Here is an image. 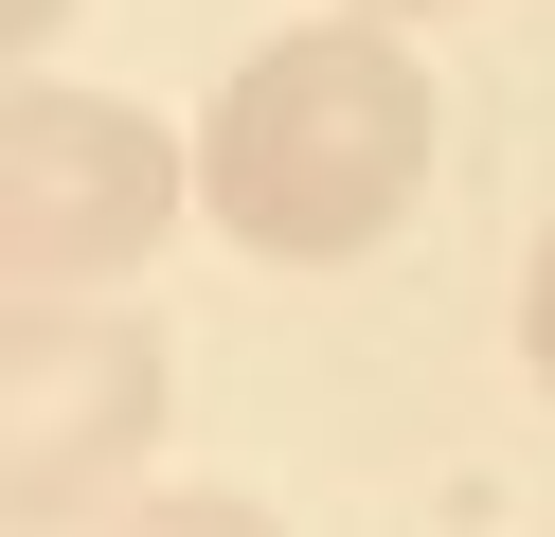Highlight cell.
Instances as JSON below:
<instances>
[{
    "label": "cell",
    "mask_w": 555,
    "mask_h": 537,
    "mask_svg": "<svg viewBox=\"0 0 555 537\" xmlns=\"http://www.w3.org/2000/svg\"><path fill=\"white\" fill-rule=\"evenodd\" d=\"M162 394L180 376H162L144 322H108L90 286H54V305L0 286V537H90L144 484Z\"/></svg>",
    "instance_id": "obj_2"
},
{
    "label": "cell",
    "mask_w": 555,
    "mask_h": 537,
    "mask_svg": "<svg viewBox=\"0 0 555 537\" xmlns=\"http://www.w3.org/2000/svg\"><path fill=\"white\" fill-rule=\"evenodd\" d=\"M412 179H430V72H412L376 18L269 36V54L216 90V126H197V197H216V233L269 251V269L376 251L412 215Z\"/></svg>",
    "instance_id": "obj_1"
},
{
    "label": "cell",
    "mask_w": 555,
    "mask_h": 537,
    "mask_svg": "<svg viewBox=\"0 0 555 537\" xmlns=\"http://www.w3.org/2000/svg\"><path fill=\"white\" fill-rule=\"evenodd\" d=\"M180 233V143L108 90H0V286H108Z\"/></svg>",
    "instance_id": "obj_3"
},
{
    "label": "cell",
    "mask_w": 555,
    "mask_h": 537,
    "mask_svg": "<svg viewBox=\"0 0 555 537\" xmlns=\"http://www.w3.org/2000/svg\"><path fill=\"white\" fill-rule=\"evenodd\" d=\"M90 537H269V501H108Z\"/></svg>",
    "instance_id": "obj_4"
},
{
    "label": "cell",
    "mask_w": 555,
    "mask_h": 537,
    "mask_svg": "<svg viewBox=\"0 0 555 537\" xmlns=\"http://www.w3.org/2000/svg\"><path fill=\"white\" fill-rule=\"evenodd\" d=\"M519 358H538V394H555V233H538V286H519Z\"/></svg>",
    "instance_id": "obj_5"
},
{
    "label": "cell",
    "mask_w": 555,
    "mask_h": 537,
    "mask_svg": "<svg viewBox=\"0 0 555 537\" xmlns=\"http://www.w3.org/2000/svg\"><path fill=\"white\" fill-rule=\"evenodd\" d=\"M359 18H430V0H359Z\"/></svg>",
    "instance_id": "obj_7"
},
{
    "label": "cell",
    "mask_w": 555,
    "mask_h": 537,
    "mask_svg": "<svg viewBox=\"0 0 555 537\" xmlns=\"http://www.w3.org/2000/svg\"><path fill=\"white\" fill-rule=\"evenodd\" d=\"M54 18H73V0H0V72H37V54H54Z\"/></svg>",
    "instance_id": "obj_6"
}]
</instances>
